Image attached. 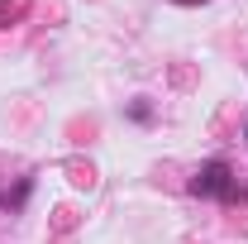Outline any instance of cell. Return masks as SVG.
<instances>
[{"mask_svg": "<svg viewBox=\"0 0 248 244\" xmlns=\"http://www.w3.org/2000/svg\"><path fill=\"white\" fill-rule=\"evenodd\" d=\"M191 196H205V201H234V196H239V177H234V168H229L224 158L201 163L196 177H191Z\"/></svg>", "mask_w": 248, "mask_h": 244, "instance_id": "obj_1", "label": "cell"}, {"mask_svg": "<svg viewBox=\"0 0 248 244\" xmlns=\"http://www.w3.org/2000/svg\"><path fill=\"white\" fill-rule=\"evenodd\" d=\"M244 139H248V124H244Z\"/></svg>", "mask_w": 248, "mask_h": 244, "instance_id": "obj_5", "label": "cell"}, {"mask_svg": "<svg viewBox=\"0 0 248 244\" xmlns=\"http://www.w3.org/2000/svg\"><path fill=\"white\" fill-rule=\"evenodd\" d=\"M177 5H201V0H177Z\"/></svg>", "mask_w": 248, "mask_h": 244, "instance_id": "obj_4", "label": "cell"}, {"mask_svg": "<svg viewBox=\"0 0 248 244\" xmlns=\"http://www.w3.org/2000/svg\"><path fill=\"white\" fill-rule=\"evenodd\" d=\"M29 192H33V177H19L15 192H5V211H19V206L29 201Z\"/></svg>", "mask_w": 248, "mask_h": 244, "instance_id": "obj_2", "label": "cell"}, {"mask_svg": "<svg viewBox=\"0 0 248 244\" xmlns=\"http://www.w3.org/2000/svg\"><path fill=\"white\" fill-rule=\"evenodd\" d=\"M129 120H139V124H148V120H153V110H148V101H134V105H129Z\"/></svg>", "mask_w": 248, "mask_h": 244, "instance_id": "obj_3", "label": "cell"}]
</instances>
